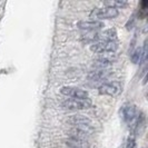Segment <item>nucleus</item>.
Instances as JSON below:
<instances>
[{"mask_svg": "<svg viewBox=\"0 0 148 148\" xmlns=\"http://www.w3.org/2000/svg\"><path fill=\"white\" fill-rule=\"evenodd\" d=\"M139 114V110L137 109V106L130 103H126V104L123 105L121 109H120V115H121V118L124 119V121L129 124V126L135 121V119L137 118Z\"/></svg>", "mask_w": 148, "mask_h": 148, "instance_id": "nucleus-4", "label": "nucleus"}, {"mask_svg": "<svg viewBox=\"0 0 148 148\" xmlns=\"http://www.w3.org/2000/svg\"><path fill=\"white\" fill-rule=\"evenodd\" d=\"M109 71L108 70H105V69H99L96 71H92L91 74L89 75V79L92 80V82H99V80H103L106 79L108 76H109Z\"/></svg>", "mask_w": 148, "mask_h": 148, "instance_id": "nucleus-11", "label": "nucleus"}, {"mask_svg": "<svg viewBox=\"0 0 148 148\" xmlns=\"http://www.w3.org/2000/svg\"><path fill=\"white\" fill-rule=\"evenodd\" d=\"M68 121H69L70 125L74 126V128L82 129V130H84V132H86V133L88 134L92 130V128H91V120L88 117L84 116V115H74V116H71L70 118L68 119Z\"/></svg>", "mask_w": 148, "mask_h": 148, "instance_id": "nucleus-5", "label": "nucleus"}, {"mask_svg": "<svg viewBox=\"0 0 148 148\" xmlns=\"http://www.w3.org/2000/svg\"><path fill=\"white\" fill-rule=\"evenodd\" d=\"M147 8H148V1H146V0L141 1L140 5H139V10H138V18L145 19L147 17V14H148Z\"/></svg>", "mask_w": 148, "mask_h": 148, "instance_id": "nucleus-12", "label": "nucleus"}, {"mask_svg": "<svg viewBox=\"0 0 148 148\" xmlns=\"http://www.w3.org/2000/svg\"><path fill=\"white\" fill-rule=\"evenodd\" d=\"M91 100L87 99H67L62 103V107L68 110H84V109H88L91 107Z\"/></svg>", "mask_w": 148, "mask_h": 148, "instance_id": "nucleus-2", "label": "nucleus"}, {"mask_svg": "<svg viewBox=\"0 0 148 148\" xmlns=\"http://www.w3.org/2000/svg\"><path fill=\"white\" fill-rule=\"evenodd\" d=\"M119 15V10L114 7H103L96 8L90 12V18L97 19H114Z\"/></svg>", "mask_w": 148, "mask_h": 148, "instance_id": "nucleus-3", "label": "nucleus"}, {"mask_svg": "<svg viewBox=\"0 0 148 148\" xmlns=\"http://www.w3.org/2000/svg\"><path fill=\"white\" fill-rule=\"evenodd\" d=\"M126 148H136V139L134 138L133 136H132V137H129V138L127 139Z\"/></svg>", "mask_w": 148, "mask_h": 148, "instance_id": "nucleus-15", "label": "nucleus"}, {"mask_svg": "<svg viewBox=\"0 0 148 148\" xmlns=\"http://www.w3.org/2000/svg\"><path fill=\"white\" fill-rule=\"evenodd\" d=\"M118 47L119 44L117 40H115V41H98L95 44H91L90 50L95 53H111V52H116Z\"/></svg>", "mask_w": 148, "mask_h": 148, "instance_id": "nucleus-1", "label": "nucleus"}, {"mask_svg": "<svg viewBox=\"0 0 148 148\" xmlns=\"http://www.w3.org/2000/svg\"><path fill=\"white\" fill-rule=\"evenodd\" d=\"M121 90H123V86L120 82H110L100 85L98 88V92L105 96H117L121 92Z\"/></svg>", "mask_w": 148, "mask_h": 148, "instance_id": "nucleus-6", "label": "nucleus"}, {"mask_svg": "<svg viewBox=\"0 0 148 148\" xmlns=\"http://www.w3.org/2000/svg\"><path fill=\"white\" fill-rule=\"evenodd\" d=\"M117 59V56L115 52H111V53H106V55H103L101 57L97 58L95 61H94V66L99 68V69H105L106 67L110 66L114 64V61Z\"/></svg>", "mask_w": 148, "mask_h": 148, "instance_id": "nucleus-8", "label": "nucleus"}, {"mask_svg": "<svg viewBox=\"0 0 148 148\" xmlns=\"http://www.w3.org/2000/svg\"><path fill=\"white\" fill-rule=\"evenodd\" d=\"M60 92L67 97H70L71 99H87L88 92L84 89H80L78 87L73 86H64L60 89Z\"/></svg>", "mask_w": 148, "mask_h": 148, "instance_id": "nucleus-7", "label": "nucleus"}, {"mask_svg": "<svg viewBox=\"0 0 148 148\" xmlns=\"http://www.w3.org/2000/svg\"><path fill=\"white\" fill-rule=\"evenodd\" d=\"M66 145L69 148H89V143L87 139H79L69 137L66 140Z\"/></svg>", "mask_w": 148, "mask_h": 148, "instance_id": "nucleus-10", "label": "nucleus"}, {"mask_svg": "<svg viewBox=\"0 0 148 148\" xmlns=\"http://www.w3.org/2000/svg\"><path fill=\"white\" fill-rule=\"evenodd\" d=\"M140 58H141V48H136L130 56V59L134 64H140Z\"/></svg>", "mask_w": 148, "mask_h": 148, "instance_id": "nucleus-14", "label": "nucleus"}, {"mask_svg": "<svg viewBox=\"0 0 148 148\" xmlns=\"http://www.w3.org/2000/svg\"><path fill=\"white\" fill-rule=\"evenodd\" d=\"M105 5L108 6V7H114V8H116V9H119V8L126 7L127 5H128V2L125 1V0H119V1H106Z\"/></svg>", "mask_w": 148, "mask_h": 148, "instance_id": "nucleus-13", "label": "nucleus"}, {"mask_svg": "<svg viewBox=\"0 0 148 148\" xmlns=\"http://www.w3.org/2000/svg\"><path fill=\"white\" fill-rule=\"evenodd\" d=\"M77 27L87 31H97L105 27V23L99 20H82L77 22Z\"/></svg>", "mask_w": 148, "mask_h": 148, "instance_id": "nucleus-9", "label": "nucleus"}]
</instances>
